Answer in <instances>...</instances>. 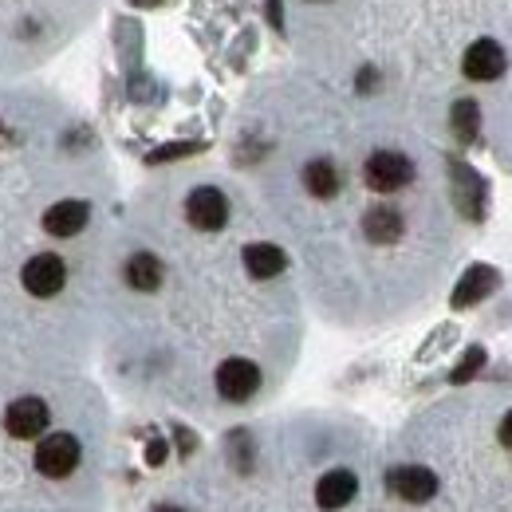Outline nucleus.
I'll return each mask as SVG.
<instances>
[{"label": "nucleus", "instance_id": "1", "mask_svg": "<svg viewBox=\"0 0 512 512\" xmlns=\"http://www.w3.org/2000/svg\"><path fill=\"white\" fill-rule=\"evenodd\" d=\"M410 178H414V162L406 154H398V150H379L363 166V182L375 193L402 190V186H410Z\"/></svg>", "mask_w": 512, "mask_h": 512}, {"label": "nucleus", "instance_id": "2", "mask_svg": "<svg viewBox=\"0 0 512 512\" xmlns=\"http://www.w3.org/2000/svg\"><path fill=\"white\" fill-rule=\"evenodd\" d=\"M186 217H190L193 229L217 233V229H225V221H229V197L221 190H213V186H197V190L186 197Z\"/></svg>", "mask_w": 512, "mask_h": 512}, {"label": "nucleus", "instance_id": "3", "mask_svg": "<svg viewBox=\"0 0 512 512\" xmlns=\"http://www.w3.org/2000/svg\"><path fill=\"white\" fill-rule=\"evenodd\" d=\"M386 489L410 505H426L438 493V477L426 465H398L386 473Z\"/></svg>", "mask_w": 512, "mask_h": 512}, {"label": "nucleus", "instance_id": "4", "mask_svg": "<svg viewBox=\"0 0 512 512\" xmlns=\"http://www.w3.org/2000/svg\"><path fill=\"white\" fill-rule=\"evenodd\" d=\"M260 390V367L249 359H225L217 367V394L225 402H249Z\"/></svg>", "mask_w": 512, "mask_h": 512}, {"label": "nucleus", "instance_id": "5", "mask_svg": "<svg viewBox=\"0 0 512 512\" xmlns=\"http://www.w3.org/2000/svg\"><path fill=\"white\" fill-rule=\"evenodd\" d=\"M20 280H24V288H28L32 296L48 300V296H56V292L64 288L67 268H64V260H60L56 253H40V256H32V260L24 264Z\"/></svg>", "mask_w": 512, "mask_h": 512}, {"label": "nucleus", "instance_id": "6", "mask_svg": "<svg viewBox=\"0 0 512 512\" xmlns=\"http://www.w3.org/2000/svg\"><path fill=\"white\" fill-rule=\"evenodd\" d=\"M79 465V442L71 434H48L36 446V469L44 477H67Z\"/></svg>", "mask_w": 512, "mask_h": 512}, {"label": "nucleus", "instance_id": "7", "mask_svg": "<svg viewBox=\"0 0 512 512\" xmlns=\"http://www.w3.org/2000/svg\"><path fill=\"white\" fill-rule=\"evenodd\" d=\"M505 48L497 44V40H477V44H469V52H465V60H461V71H465V79H473V83H493V79H501V71H505Z\"/></svg>", "mask_w": 512, "mask_h": 512}, {"label": "nucleus", "instance_id": "8", "mask_svg": "<svg viewBox=\"0 0 512 512\" xmlns=\"http://www.w3.org/2000/svg\"><path fill=\"white\" fill-rule=\"evenodd\" d=\"M4 430L12 438H40L48 430V406L40 398H16L4 410Z\"/></svg>", "mask_w": 512, "mask_h": 512}, {"label": "nucleus", "instance_id": "9", "mask_svg": "<svg viewBox=\"0 0 512 512\" xmlns=\"http://www.w3.org/2000/svg\"><path fill=\"white\" fill-rule=\"evenodd\" d=\"M497 284H501L497 268H489V264H473V268L457 280V288H453V308H473V304H481L485 296L497 292Z\"/></svg>", "mask_w": 512, "mask_h": 512}, {"label": "nucleus", "instance_id": "10", "mask_svg": "<svg viewBox=\"0 0 512 512\" xmlns=\"http://www.w3.org/2000/svg\"><path fill=\"white\" fill-rule=\"evenodd\" d=\"M355 493H359V477H355L351 469H331V473H323L320 485H316V501H320V509H327V512L351 505Z\"/></svg>", "mask_w": 512, "mask_h": 512}, {"label": "nucleus", "instance_id": "11", "mask_svg": "<svg viewBox=\"0 0 512 512\" xmlns=\"http://www.w3.org/2000/svg\"><path fill=\"white\" fill-rule=\"evenodd\" d=\"M87 221H91V205H87V201H75V197L56 201V205L44 213V229H48L52 237H75Z\"/></svg>", "mask_w": 512, "mask_h": 512}, {"label": "nucleus", "instance_id": "12", "mask_svg": "<svg viewBox=\"0 0 512 512\" xmlns=\"http://www.w3.org/2000/svg\"><path fill=\"white\" fill-rule=\"evenodd\" d=\"M453 197H457V205H461V213L465 217H481V205H485V186H481V178L469 170V166H461V162H453Z\"/></svg>", "mask_w": 512, "mask_h": 512}, {"label": "nucleus", "instance_id": "13", "mask_svg": "<svg viewBox=\"0 0 512 512\" xmlns=\"http://www.w3.org/2000/svg\"><path fill=\"white\" fill-rule=\"evenodd\" d=\"M363 233L375 241V245H394L402 237V213L394 205H375L367 217H363Z\"/></svg>", "mask_w": 512, "mask_h": 512}, {"label": "nucleus", "instance_id": "14", "mask_svg": "<svg viewBox=\"0 0 512 512\" xmlns=\"http://www.w3.org/2000/svg\"><path fill=\"white\" fill-rule=\"evenodd\" d=\"M162 260L154 253H134L127 260V284L134 292H154L158 284H162Z\"/></svg>", "mask_w": 512, "mask_h": 512}, {"label": "nucleus", "instance_id": "15", "mask_svg": "<svg viewBox=\"0 0 512 512\" xmlns=\"http://www.w3.org/2000/svg\"><path fill=\"white\" fill-rule=\"evenodd\" d=\"M284 264H288V256L280 253L276 245H249V249H245V268H249V276H256V280L280 276Z\"/></svg>", "mask_w": 512, "mask_h": 512}, {"label": "nucleus", "instance_id": "16", "mask_svg": "<svg viewBox=\"0 0 512 512\" xmlns=\"http://www.w3.org/2000/svg\"><path fill=\"white\" fill-rule=\"evenodd\" d=\"M304 186H308V193L312 197H335L339 193V170L327 162V158H316V162H308L304 166Z\"/></svg>", "mask_w": 512, "mask_h": 512}, {"label": "nucleus", "instance_id": "17", "mask_svg": "<svg viewBox=\"0 0 512 512\" xmlns=\"http://www.w3.org/2000/svg\"><path fill=\"white\" fill-rule=\"evenodd\" d=\"M449 127H453V138H457V142H473L477 130H481V107H477L473 99L453 103V111H449Z\"/></svg>", "mask_w": 512, "mask_h": 512}, {"label": "nucleus", "instance_id": "18", "mask_svg": "<svg viewBox=\"0 0 512 512\" xmlns=\"http://www.w3.org/2000/svg\"><path fill=\"white\" fill-rule=\"evenodd\" d=\"M481 363H485V351H481V347H473V351L453 367V375H449V379H453V383H465V379H473V375L481 371Z\"/></svg>", "mask_w": 512, "mask_h": 512}, {"label": "nucleus", "instance_id": "19", "mask_svg": "<svg viewBox=\"0 0 512 512\" xmlns=\"http://www.w3.org/2000/svg\"><path fill=\"white\" fill-rule=\"evenodd\" d=\"M193 150H201V142H178V146H162V150H154V154H150V162H166V158H182V154H193Z\"/></svg>", "mask_w": 512, "mask_h": 512}, {"label": "nucleus", "instance_id": "20", "mask_svg": "<svg viewBox=\"0 0 512 512\" xmlns=\"http://www.w3.org/2000/svg\"><path fill=\"white\" fill-rule=\"evenodd\" d=\"M264 12L272 28H284V0H264Z\"/></svg>", "mask_w": 512, "mask_h": 512}, {"label": "nucleus", "instance_id": "21", "mask_svg": "<svg viewBox=\"0 0 512 512\" xmlns=\"http://www.w3.org/2000/svg\"><path fill=\"white\" fill-rule=\"evenodd\" d=\"M146 461H150V465H162V461H166V442H158V438H154L150 449H146Z\"/></svg>", "mask_w": 512, "mask_h": 512}, {"label": "nucleus", "instance_id": "22", "mask_svg": "<svg viewBox=\"0 0 512 512\" xmlns=\"http://www.w3.org/2000/svg\"><path fill=\"white\" fill-rule=\"evenodd\" d=\"M501 446H509L512 449V410L501 418Z\"/></svg>", "mask_w": 512, "mask_h": 512}, {"label": "nucleus", "instance_id": "23", "mask_svg": "<svg viewBox=\"0 0 512 512\" xmlns=\"http://www.w3.org/2000/svg\"><path fill=\"white\" fill-rule=\"evenodd\" d=\"M134 8H158V4H166V0H130Z\"/></svg>", "mask_w": 512, "mask_h": 512}, {"label": "nucleus", "instance_id": "24", "mask_svg": "<svg viewBox=\"0 0 512 512\" xmlns=\"http://www.w3.org/2000/svg\"><path fill=\"white\" fill-rule=\"evenodd\" d=\"M158 512H186V509H174V505H162Z\"/></svg>", "mask_w": 512, "mask_h": 512}]
</instances>
